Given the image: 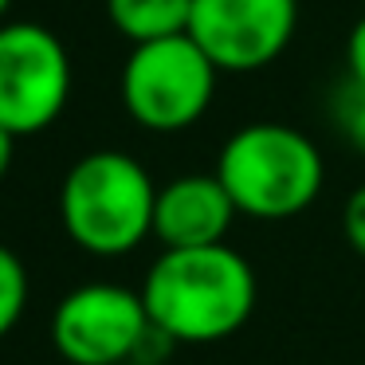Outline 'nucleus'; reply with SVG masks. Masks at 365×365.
Instances as JSON below:
<instances>
[{
  "label": "nucleus",
  "mask_w": 365,
  "mask_h": 365,
  "mask_svg": "<svg viewBox=\"0 0 365 365\" xmlns=\"http://www.w3.org/2000/svg\"><path fill=\"white\" fill-rule=\"evenodd\" d=\"M142 302L169 346H212L244 330L255 314L259 279L228 244L165 247L145 271Z\"/></svg>",
  "instance_id": "nucleus-1"
},
{
  "label": "nucleus",
  "mask_w": 365,
  "mask_h": 365,
  "mask_svg": "<svg viewBox=\"0 0 365 365\" xmlns=\"http://www.w3.org/2000/svg\"><path fill=\"white\" fill-rule=\"evenodd\" d=\"M216 177L240 216L291 220L318 200L326 161L302 130L283 122H252L220 145Z\"/></svg>",
  "instance_id": "nucleus-2"
},
{
  "label": "nucleus",
  "mask_w": 365,
  "mask_h": 365,
  "mask_svg": "<svg viewBox=\"0 0 365 365\" xmlns=\"http://www.w3.org/2000/svg\"><path fill=\"white\" fill-rule=\"evenodd\" d=\"M158 185L142 161L118 150H95L79 158L59 189V220L75 247L91 255H126L153 236Z\"/></svg>",
  "instance_id": "nucleus-3"
},
{
  "label": "nucleus",
  "mask_w": 365,
  "mask_h": 365,
  "mask_svg": "<svg viewBox=\"0 0 365 365\" xmlns=\"http://www.w3.org/2000/svg\"><path fill=\"white\" fill-rule=\"evenodd\" d=\"M216 67L192 36L138 43L122 67V106L150 134H181L197 126L216 95Z\"/></svg>",
  "instance_id": "nucleus-4"
},
{
  "label": "nucleus",
  "mask_w": 365,
  "mask_h": 365,
  "mask_svg": "<svg viewBox=\"0 0 365 365\" xmlns=\"http://www.w3.org/2000/svg\"><path fill=\"white\" fill-rule=\"evenodd\" d=\"M51 341L67 365L158 361V349L169 346L153 330L142 291L122 283H83L67 291L51 314Z\"/></svg>",
  "instance_id": "nucleus-5"
},
{
  "label": "nucleus",
  "mask_w": 365,
  "mask_h": 365,
  "mask_svg": "<svg viewBox=\"0 0 365 365\" xmlns=\"http://www.w3.org/2000/svg\"><path fill=\"white\" fill-rule=\"evenodd\" d=\"M71 98V59L43 24H0V126L16 138L40 134Z\"/></svg>",
  "instance_id": "nucleus-6"
},
{
  "label": "nucleus",
  "mask_w": 365,
  "mask_h": 365,
  "mask_svg": "<svg viewBox=\"0 0 365 365\" xmlns=\"http://www.w3.org/2000/svg\"><path fill=\"white\" fill-rule=\"evenodd\" d=\"M299 32V0H192L189 36L216 71L271 67Z\"/></svg>",
  "instance_id": "nucleus-7"
},
{
  "label": "nucleus",
  "mask_w": 365,
  "mask_h": 365,
  "mask_svg": "<svg viewBox=\"0 0 365 365\" xmlns=\"http://www.w3.org/2000/svg\"><path fill=\"white\" fill-rule=\"evenodd\" d=\"M228 189L216 173H185L158 189L153 205V236L161 247H212L224 244L236 220Z\"/></svg>",
  "instance_id": "nucleus-8"
},
{
  "label": "nucleus",
  "mask_w": 365,
  "mask_h": 365,
  "mask_svg": "<svg viewBox=\"0 0 365 365\" xmlns=\"http://www.w3.org/2000/svg\"><path fill=\"white\" fill-rule=\"evenodd\" d=\"M106 16L114 32H122L138 48L169 36H189L192 0H106Z\"/></svg>",
  "instance_id": "nucleus-9"
},
{
  "label": "nucleus",
  "mask_w": 365,
  "mask_h": 365,
  "mask_svg": "<svg viewBox=\"0 0 365 365\" xmlns=\"http://www.w3.org/2000/svg\"><path fill=\"white\" fill-rule=\"evenodd\" d=\"M28 307V267L12 247L0 244V338L16 330Z\"/></svg>",
  "instance_id": "nucleus-10"
},
{
  "label": "nucleus",
  "mask_w": 365,
  "mask_h": 365,
  "mask_svg": "<svg viewBox=\"0 0 365 365\" xmlns=\"http://www.w3.org/2000/svg\"><path fill=\"white\" fill-rule=\"evenodd\" d=\"M330 118L334 130L341 134V142L354 145L357 153H365V87H357L354 79H346L330 98Z\"/></svg>",
  "instance_id": "nucleus-11"
},
{
  "label": "nucleus",
  "mask_w": 365,
  "mask_h": 365,
  "mask_svg": "<svg viewBox=\"0 0 365 365\" xmlns=\"http://www.w3.org/2000/svg\"><path fill=\"white\" fill-rule=\"evenodd\" d=\"M341 236L365 259V185H357L341 205Z\"/></svg>",
  "instance_id": "nucleus-12"
},
{
  "label": "nucleus",
  "mask_w": 365,
  "mask_h": 365,
  "mask_svg": "<svg viewBox=\"0 0 365 365\" xmlns=\"http://www.w3.org/2000/svg\"><path fill=\"white\" fill-rule=\"evenodd\" d=\"M346 79H354L357 87H365V16L349 28V40H346Z\"/></svg>",
  "instance_id": "nucleus-13"
},
{
  "label": "nucleus",
  "mask_w": 365,
  "mask_h": 365,
  "mask_svg": "<svg viewBox=\"0 0 365 365\" xmlns=\"http://www.w3.org/2000/svg\"><path fill=\"white\" fill-rule=\"evenodd\" d=\"M12 150H16V134H9V130L0 126V181H4V173L12 165Z\"/></svg>",
  "instance_id": "nucleus-14"
},
{
  "label": "nucleus",
  "mask_w": 365,
  "mask_h": 365,
  "mask_svg": "<svg viewBox=\"0 0 365 365\" xmlns=\"http://www.w3.org/2000/svg\"><path fill=\"white\" fill-rule=\"evenodd\" d=\"M126 365H161V361H145V357H138V361H126Z\"/></svg>",
  "instance_id": "nucleus-15"
},
{
  "label": "nucleus",
  "mask_w": 365,
  "mask_h": 365,
  "mask_svg": "<svg viewBox=\"0 0 365 365\" xmlns=\"http://www.w3.org/2000/svg\"><path fill=\"white\" fill-rule=\"evenodd\" d=\"M9 4H12V0H0V20H4V12H9Z\"/></svg>",
  "instance_id": "nucleus-16"
}]
</instances>
